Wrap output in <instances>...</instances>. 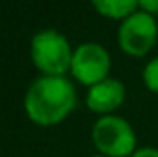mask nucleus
<instances>
[{"label":"nucleus","mask_w":158,"mask_h":157,"mask_svg":"<svg viewBox=\"0 0 158 157\" xmlns=\"http://www.w3.org/2000/svg\"><path fill=\"white\" fill-rule=\"evenodd\" d=\"M92 142L103 157H131L136 152V135L132 126L116 115H107L94 122Z\"/></svg>","instance_id":"3"},{"label":"nucleus","mask_w":158,"mask_h":157,"mask_svg":"<svg viewBox=\"0 0 158 157\" xmlns=\"http://www.w3.org/2000/svg\"><path fill=\"white\" fill-rule=\"evenodd\" d=\"M90 157H103V155H99V154H98V155H90Z\"/></svg>","instance_id":"11"},{"label":"nucleus","mask_w":158,"mask_h":157,"mask_svg":"<svg viewBox=\"0 0 158 157\" xmlns=\"http://www.w3.org/2000/svg\"><path fill=\"white\" fill-rule=\"evenodd\" d=\"M30 56L42 76H64L72 67L74 50L63 34L50 28L33 35Z\"/></svg>","instance_id":"2"},{"label":"nucleus","mask_w":158,"mask_h":157,"mask_svg":"<svg viewBox=\"0 0 158 157\" xmlns=\"http://www.w3.org/2000/svg\"><path fill=\"white\" fill-rule=\"evenodd\" d=\"M131 157H158V150L156 148H138Z\"/></svg>","instance_id":"10"},{"label":"nucleus","mask_w":158,"mask_h":157,"mask_svg":"<svg viewBox=\"0 0 158 157\" xmlns=\"http://www.w3.org/2000/svg\"><path fill=\"white\" fill-rule=\"evenodd\" d=\"M158 41V22L156 19L142 9L134 11L127 17L118 28V44L119 48L132 56L143 57L153 50Z\"/></svg>","instance_id":"4"},{"label":"nucleus","mask_w":158,"mask_h":157,"mask_svg":"<svg viewBox=\"0 0 158 157\" xmlns=\"http://www.w3.org/2000/svg\"><path fill=\"white\" fill-rule=\"evenodd\" d=\"M143 83L151 92L158 94V57L151 59L143 69Z\"/></svg>","instance_id":"8"},{"label":"nucleus","mask_w":158,"mask_h":157,"mask_svg":"<svg viewBox=\"0 0 158 157\" xmlns=\"http://www.w3.org/2000/svg\"><path fill=\"white\" fill-rule=\"evenodd\" d=\"M77 102L74 83L64 76H40L33 79L24 96V109L37 126H57L68 117Z\"/></svg>","instance_id":"1"},{"label":"nucleus","mask_w":158,"mask_h":157,"mask_svg":"<svg viewBox=\"0 0 158 157\" xmlns=\"http://www.w3.org/2000/svg\"><path fill=\"white\" fill-rule=\"evenodd\" d=\"M125 100V85L116 78H107L92 87L86 92V107L98 115H110Z\"/></svg>","instance_id":"6"},{"label":"nucleus","mask_w":158,"mask_h":157,"mask_svg":"<svg viewBox=\"0 0 158 157\" xmlns=\"http://www.w3.org/2000/svg\"><path fill=\"white\" fill-rule=\"evenodd\" d=\"M70 72L79 83L92 87L109 78L110 54L99 43H83L74 50Z\"/></svg>","instance_id":"5"},{"label":"nucleus","mask_w":158,"mask_h":157,"mask_svg":"<svg viewBox=\"0 0 158 157\" xmlns=\"http://www.w3.org/2000/svg\"><path fill=\"white\" fill-rule=\"evenodd\" d=\"M138 9H142V11L155 17V15H158V0H140Z\"/></svg>","instance_id":"9"},{"label":"nucleus","mask_w":158,"mask_h":157,"mask_svg":"<svg viewBox=\"0 0 158 157\" xmlns=\"http://www.w3.org/2000/svg\"><path fill=\"white\" fill-rule=\"evenodd\" d=\"M92 7L107 19L123 22L134 11H138V2L136 0H94Z\"/></svg>","instance_id":"7"}]
</instances>
